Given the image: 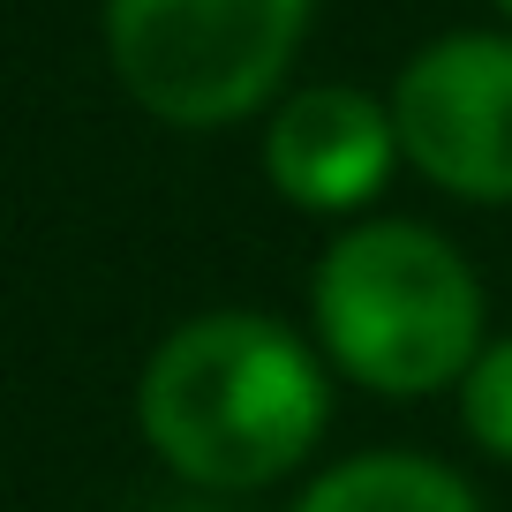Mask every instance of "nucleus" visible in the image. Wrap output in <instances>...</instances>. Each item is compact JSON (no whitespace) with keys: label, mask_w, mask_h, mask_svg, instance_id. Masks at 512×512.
<instances>
[{"label":"nucleus","mask_w":512,"mask_h":512,"mask_svg":"<svg viewBox=\"0 0 512 512\" xmlns=\"http://www.w3.org/2000/svg\"><path fill=\"white\" fill-rule=\"evenodd\" d=\"M400 151L467 204H512V38L467 31L415 53L392 91Z\"/></svg>","instance_id":"nucleus-4"},{"label":"nucleus","mask_w":512,"mask_h":512,"mask_svg":"<svg viewBox=\"0 0 512 512\" xmlns=\"http://www.w3.org/2000/svg\"><path fill=\"white\" fill-rule=\"evenodd\" d=\"M294 512H482V497L422 452H362L309 482Z\"/></svg>","instance_id":"nucleus-6"},{"label":"nucleus","mask_w":512,"mask_h":512,"mask_svg":"<svg viewBox=\"0 0 512 512\" xmlns=\"http://www.w3.org/2000/svg\"><path fill=\"white\" fill-rule=\"evenodd\" d=\"M309 0H106V46L128 98L174 128L264 106L302 46Z\"/></svg>","instance_id":"nucleus-3"},{"label":"nucleus","mask_w":512,"mask_h":512,"mask_svg":"<svg viewBox=\"0 0 512 512\" xmlns=\"http://www.w3.org/2000/svg\"><path fill=\"white\" fill-rule=\"evenodd\" d=\"M460 415H467V437H475L490 460H512V339H490V347L467 362Z\"/></svg>","instance_id":"nucleus-7"},{"label":"nucleus","mask_w":512,"mask_h":512,"mask_svg":"<svg viewBox=\"0 0 512 512\" xmlns=\"http://www.w3.org/2000/svg\"><path fill=\"white\" fill-rule=\"evenodd\" d=\"M400 159V136H392V113L369 91L347 83H317V91H294L287 106L264 128V174L287 204L302 211H354L384 189Z\"/></svg>","instance_id":"nucleus-5"},{"label":"nucleus","mask_w":512,"mask_h":512,"mask_svg":"<svg viewBox=\"0 0 512 512\" xmlns=\"http://www.w3.org/2000/svg\"><path fill=\"white\" fill-rule=\"evenodd\" d=\"M324 415L332 392L317 354L249 309L181 324L136 384L151 452L196 490H256L294 475L324 437Z\"/></svg>","instance_id":"nucleus-1"},{"label":"nucleus","mask_w":512,"mask_h":512,"mask_svg":"<svg viewBox=\"0 0 512 512\" xmlns=\"http://www.w3.org/2000/svg\"><path fill=\"white\" fill-rule=\"evenodd\" d=\"M497 8H505V16H512V0H497Z\"/></svg>","instance_id":"nucleus-8"},{"label":"nucleus","mask_w":512,"mask_h":512,"mask_svg":"<svg viewBox=\"0 0 512 512\" xmlns=\"http://www.w3.org/2000/svg\"><path fill=\"white\" fill-rule=\"evenodd\" d=\"M317 339L354 384L415 400L467 377L482 339V287L467 256L415 219H369L339 234L317 264Z\"/></svg>","instance_id":"nucleus-2"}]
</instances>
